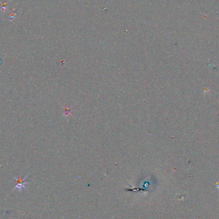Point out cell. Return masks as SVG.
Masks as SVG:
<instances>
[{"instance_id": "cell-1", "label": "cell", "mask_w": 219, "mask_h": 219, "mask_svg": "<svg viewBox=\"0 0 219 219\" xmlns=\"http://www.w3.org/2000/svg\"><path fill=\"white\" fill-rule=\"evenodd\" d=\"M14 178L15 179V180H16V181H17V185H16V186H15L14 190H17L18 191L21 192V188L26 189V186H25V184L28 183L27 181H25V179H26V177H25L24 179H21L20 177L18 179L16 178V177H14Z\"/></svg>"}]
</instances>
